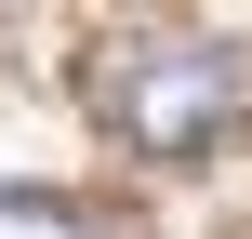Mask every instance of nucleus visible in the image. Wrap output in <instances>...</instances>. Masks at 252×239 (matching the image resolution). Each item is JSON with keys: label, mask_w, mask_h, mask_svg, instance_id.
<instances>
[{"label": "nucleus", "mask_w": 252, "mask_h": 239, "mask_svg": "<svg viewBox=\"0 0 252 239\" xmlns=\"http://www.w3.org/2000/svg\"><path fill=\"white\" fill-rule=\"evenodd\" d=\"M106 120L159 160H199L226 120H239V53L226 40H146L120 80H106Z\"/></svg>", "instance_id": "1"}, {"label": "nucleus", "mask_w": 252, "mask_h": 239, "mask_svg": "<svg viewBox=\"0 0 252 239\" xmlns=\"http://www.w3.org/2000/svg\"><path fill=\"white\" fill-rule=\"evenodd\" d=\"M0 239H93V213L53 186H0Z\"/></svg>", "instance_id": "2"}]
</instances>
